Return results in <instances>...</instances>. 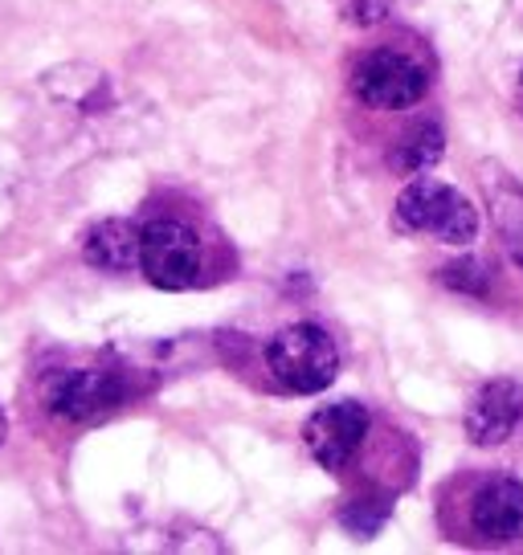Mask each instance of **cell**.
Returning <instances> with one entry per match:
<instances>
[{
	"label": "cell",
	"mask_w": 523,
	"mask_h": 555,
	"mask_svg": "<svg viewBox=\"0 0 523 555\" xmlns=\"http://www.w3.org/2000/svg\"><path fill=\"white\" fill-rule=\"evenodd\" d=\"M266 367L286 392L311 397L332 388L340 372V347L319 323H291L266 339Z\"/></svg>",
	"instance_id": "obj_1"
},
{
	"label": "cell",
	"mask_w": 523,
	"mask_h": 555,
	"mask_svg": "<svg viewBox=\"0 0 523 555\" xmlns=\"http://www.w3.org/2000/svg\"><path fill=\"white\" fill-rule=\"evenodd\" d=\"M127 400V384L111 367H53L41 380V404L46 413L66 425H90L103 421Z\"/></svg>",
	"instance_id": "obj_4"
},
{
	"label": "cell",
	"mask_w": 523,
	"mask_h": 555,
	"mask_svg": "<svg viewBox=\"0 0 523 555\" xmlns=\"http://www.w3.org/2000/svg\"><path fill=\"white\" fill-rule=\"evenodd\" d=\"M523 421V388L515 380H487L467 404V416H462V429L474 446L483 450H495L503 446L507 437L520 429Z\"/></svg>",
	"instance_id": "obj_8"
},
{
	"label": "cell",
	"mask_w": 523,
	"mask_h": 555,
	"mask_svg": "<svg viewBox=\"0 0 523 555\" xmlns=\"http://www.w3.org/2000/svg\"><path fill=\"white\" fill-rule=\"evenodd\" d=\"M82 258L99 270H131L140 266V225L127 221V217H106L82 233Z\"/></svg>",
	"instance_id": "obj_9"
},
{
	"label": "cell",
	"mask_w": 523,
	"mask_h": 555,
	"mask_svg": "<svg viewBox=\"0 0 523 555\" xmlns=\"http://www.w3.org/2000/svg\"><path fill=\"white\" fill-rule=\"evenodd\" d=\"M467 527L479 543L503 547L523 539V486L515 478H483L467 503Z\"/></svg>",
	"instance_id": "obj_7"
},
{
	"label": "cell",
	"mask_w": 523,
	"mask_h": 555,
	"mask_svg": "<svg viewBox=\"0 0 523 555\" xmlns=\"http://www.w3.org/2000/svg\"><path fill=\"white\" fill-rule=\"evenodd\" d=\"M487 201H490V217H495V229H499V237H503L507 254H511L515 266L523 270V189L507 172H495V168H490Z\"/></svg>",
	"instance_id": "obj_10"
},
{
	"label": "cell",
	"mask_w": 523,
	"mask_h": 555,
	"mask_svg": "<svg viewBox=\"0 0 523 555\" xmlns=\"http://www.w3.org/2000/svg\"><path fill=\"white\" fill-rule=\"evenodd\" d=\"M442 152H446L442 131H437L434 122H421L413 135L401 139V147H397L393 164H397V172H405V176H421V172H430L437 159H442Z\"/></svg>",
	"instance_id": "obj_11"
},
{
	"label": "cell",
	"mask_w": 523,
	"mask_h": 555,
	"mask_svg": "<svg viewBox=\"0 0 523 555\" xmlns=\"http://www.w3.org/2000/svg\"><path fill=\"white\" fill-rule=\"evenodd\" d=\"M352 94L372 111H409L430 94V66L409 50H372L352 69Z\"/></svg>",
	"instance_id": "obj_5"
},
{
	"label": "cell",
	"mask_w": 523,
	"mask_h": 555,
	"mask_svg": "<svg viewBox=\"0 0 523 555\" xmlns=\"http://www.w3.org/2000/svg\"><path fill=\"white\" fill-rule=\"evenodd\" d=\"M140 270L160 291H192L205 282V242L184 221L156 217L140 225Z\"/></svg>",
	"instance_id": "obj_3"
},
{
	"label": "cell",
	"mask_w": 523,
	"mask_h": 555,
	"mask_svg": "<svg viewBox=\"0 0 523 555\" xmlns=\"http://www.w3.org/2000/svg\"><path fill=\"white\" fill-rule=\"evenodd\" d=\"M340 21H348L356 29H372L393 13V0H332Z\"/></svg>",
	"instance_id": "obj_13"
},
{
	"label": "cell",
	"mask_w": 523,
	"mask_h": 555,
	"mask_svg": "<svg viewBox=\"0 0 523 555\" xmlns=\"http://www.w3.org/2000/svg\"><path fill=\"white\" fill-rule=\"evenodd\" d=\"M388 511H393L388 499H352V503L340 506V522L356 539H372L388 522Z\"/></svg>",
	"instance_id": "obj_12"
},
{
	"label": "cell",
	"mask_w": 523,
	"mask_h": 555,
	"mask_svg": "<svg viewBox=\"0 0 523 555\" xmlns=\"http://www.w3.org/2000/svg\"><path fill=\"white\" fill-rule=\"evenodd\" d=\"M368 429H372V413L356 400H335V404H323L307 416L303 425V441L311 457L319 462V469L328 474H344V469L356 462V453L365 446Z\"/></svg>",
	"instance_id": "obj_6"
},
{
	"label": "cell",
	"mask_w": 523,
	"mask_h": 555,
	"mask_svg": "<svg viewBox=\"0 0 523 555\" xmlns=\"http://www.w3.org/2000/svg\"><path fill=\"white\" fill-rule=\"evenodd\" d=\"M520 111H523V78H520Z\"/></svg>",
	"instance_id": "obj_15"
},
{
	"label": "cell",
	"mask_w": 523,
	"mask_h": 555,
	"mask_svg": "<svg viewBox=\"0 0 523 555\" xmlns=\"http://www.w3.org/2000/svg\"><path fill=\"white\" fill-rule=\"evenodd\" d=\"M4 434H9V421H4V413H0V446H4Z\"/></svg>",
	"instance_id": "obj_14"
},
{
	"label": "cell",
	"mask_w": 523,
	"mask_h": 555,
	"mask_svg": "<svg viewBox=\"0 0 523 555\" xmlns=\"http://www.w3.org/2000/svg\"><path fill=\"white\" fill-rule=\"evenodd\" d=\"M393 221L401 233H430L446 245H471L479 233V212L474 205L442 180H430L421 172V180H409L397 196Z\"/></svg>",
	"instance_id": "obj_2"
}]
</instances>
